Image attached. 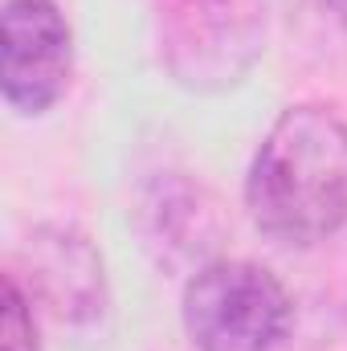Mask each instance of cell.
<instances>
[{
    "label": "cell",
    "mask_w": 347,
    "mask_h": 351,
    "mask_svg": "<svg viewBox=\"0 0 347 351\" xmlns=\"http://www.w3.org/2000/svg\"><path fill=\"white\" fill-rule=\"evenodd\" d=\"M246 204L278 245H315L347 221V123L331 106H290L261 139Z\"/></svg>",
    "instance_id": "obj_1"
},
{
    "label": "cell",
    "mask_w": 347,
    "mask_h": 351,
    "mask_svg": "<svg viewBox=\"0 0 347 351\" xmlns=\"http://www.w3.org/2000/svg\"><path fill=\"white\" fill-rule=\"evenodd\" d=\"M160 62L184 90L237 86L265 45V0H156Z\"/></svg>",
    "instance_id": "obj_2"
},
{
    "label": "cell",
    "mask_w": 347,
    "mask_h": 351,
    "mask_svg": "<svg viewBox=\"0 0 347 351\" xmlns=\"http://www.w3.org/2000/svg\"><path fill=\"white\" fill-rule=\"evenodd\" d=\"M184 327L200 351H286L294 306L254 262H213L184 290Z\"/></svg>",
    "instance_id": "obj_3"
},
{
    "label": "cell",
    "mask_w": 347,
    "mask_h": 351,
    "mask_svg": "<svg viewBox=\"0 0 347 351\" xmlns=\"http://www.w3.org/2000/svg\"><path fill=\"white\" fill-rule=\"evenodd\" d=\"M74 37L53 0H4L0 86L16 114H45L70 86Z\"/></svg>",
    "instance_id": "obj_4"
},
{
    "label": "cell",
    "mask_w": 347,
    "mask_h": 351,
    "mask_svg": "<svg viewBox=\"0 0 347 351\" xmlns=\"http://www.w3.org/2000/svg\"><path fill=\"white\" fill-rule=\"evenodd\" d=\"M29 241H33L29 245L33 290L45 298V311L70 327H78L82 319L94 323L106 311V290H102V262L86 245V237L66 229H41Z\"/></svg>",
    "instance_id": "obj_5"
},
{
    "label": "cell",
    "mask_w": 347,
    "mask_h": 351,
    "mask_svg": "<svg viewBox=\"0 0 347 351\" xmlns=\"http://www.w3.org/2000/svg\"><path fill=\"white\" fill-rule=\"evenodd\" d=\"M4 351H41L29 298L21 294V286H16L12 274L4 278Z\"/></svg>",
    "instance_id": "obj_6"
},
{
    "label": "cell",
    "mask_w": 347,
    "mask_h": 351,
    "mask_svg": "<svg viewBox=\"0 0 347 351\" xmlns=\"http://www.w3.org/2000/svg\"><path fill=\"white\" fill-rule=\"evenodd\" d=\"M323 4H327V8H331L339 21H347V0H323Z\"/></svg>",
    "instance_id": "obj_7"
}]
</instances>
